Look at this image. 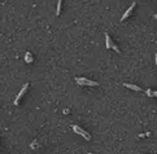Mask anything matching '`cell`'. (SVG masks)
Wrapping results in <instances>:
<instances>
[{
  "mask_svg": "<svg viewBox=\"0 0 157 154\" xmlns=\"http://www.w3.org/2000/svg\"><path fill=\"white\" fill-rule=\"evenodd\" d=\"M123 86L126 88H130V90H134V91H142V88L138 87V86H134V84H130V83H123Z\"/></svg>",
  "mask_w": 157,
  "mask_h": 154,
  "instance_id": "cell-6",
  "label": "cell"
},
{
  "mask_svg": "<svg viewBox=\"0 0 157 154\" xmlns=\"http://www.w3.org/2000/svg\"><path fill=\"white\" fill-rule=\"evenodd\" d=\"M155 18H156V19H157V14H155Z\"/></svg>",
  "mask_w": 157,
  "mask_h": 154,
  "instance_id": "cell-10",
  "label": "cell"
},
{
  "mask_svg": "<svg viewBox=\"0 0 157 154\" xmlns=\"http://www.w3.org/2000/svg\"><path fill=\"white\" fill-rule=\"evenodd\" d=\"M27 88H29V84H27V83H26V84H25V86H24V88H22V90H21V91H19V93H18V96H17V97H16V100H14V104H16V105H17V104H18V101H19V100H21V97H22V96H24V95H25V92H26V91H27Z\"/></svg>",
  "mask_w": 157,
  "mask_h": 154,
  "instance_id": "cell-3",
  "label": "cell"
},
{
  "mask_svg": "<svg viewBox=\"0 0 157 154\" xmlns=\"http://www.w3.org/2000/svg\"><path fill=\"white\" fill-rule=\"evenodd\" d=\"M134 6H135V3H133V4L130 5V8L127 9V11L125 12V14L122 16V18H121V21H125V19H126L127 17H129L130 14H131V13H133V9H134Z\"/></svg>",
  "mask_w": 157,
  "mask_h": 154,
  "instance_id": "cell-4",
  "label": "cell"
},
{
  "mask_svg": "<svg viewBox=\"0 0 157 154\" xmlns=\"http://www.w3.org/2000/svg\"><path fill=\"white\" fill-rule=\"evenodd\" d=\"M156 65H157V54H156Z\"/></svg>",
  "mask_w": 157,
  "mask_h": 154,
  "instance_id": "cell-9",
  "label": "cell"
},
{
  "mask_svg": "<svg viewBox=\"0 0 157 154\" xmlns=\"http://www.w3.org/2000/svg\"><path fill=\"white\" fill-rule=\"evenodd\" d=\"M105 45H107V48L109 49V48H112L113 47V43H112V39H110V37L108 34H105Z\"/></svg>",
  "mask_w": 157,
  "mask_h": 154,
  "instance_id": "cell-5",
  "label": "cell"
},
{
  "mask_svg": "<svg viewBox=\"0 0 157 154\" xmlns=\"http://www.w3.org/2000/svg\"><path fill=\"white\" fill-rule=\"evenodd\" d=\"M61 3H63V0H58V3H57V11H56L57 14H60V12H61Z\"/></svg>",
  "mask_w": 157,
  "mask_h": 154,
  "instance_id": "cell-7",
  "label": "cell"
},
{
  "mask_svg": "<svg viewBox=\"0 0 157 154\" xmlns=\"http://www.w3.org/2000/svg\"><path fill=\"white\" fill-rule=\"evenodd\" d=\"M112 48H113V49H114V51H116V52H117V53H120V49H118V47H117V45H116V44H114V45H113V47H112Z\"/></svg>",
  "mask_w": 157,
  "mask_h": 154,
  "instance_id": "cell-8",
  "label": "cell"
},
{
  "mask_svg": "<svg viewBox=\"0 0 157 154\" xmlns=\"http://www.w3.org/2000/svg\"><path fill=\"white\" fill-rule=\"evenodd\" d=\"M77 83L81 84V86H91V87H97L99 86V83H96V82L94 80H88L87 78H77Z\"/></svg>",
  "mask_w": 157,
  "mask_h": 154,
  "instance_id": "cell-1",
  "label": "cell"
},
{
  "mask_svg": "<svg viewBox=\"0 0 157 154\" xmlns=\"http://www.w3.org/2000/svg\"><path fill=\"white\" fill-rule=\"evenodd\" d=\"M73 130L76 131V132L78 133V135L83 136V137H84V139H86V140H90V139H91V136L88 135V132H86V131H84V130H82L81 127H78V126H74V124H73Z\"/></svg>",
  "mask_w": 157,
  "mask_h": 154,
  "instance_id": "cell-2",
  "label": "cell"
}]
</instances>
